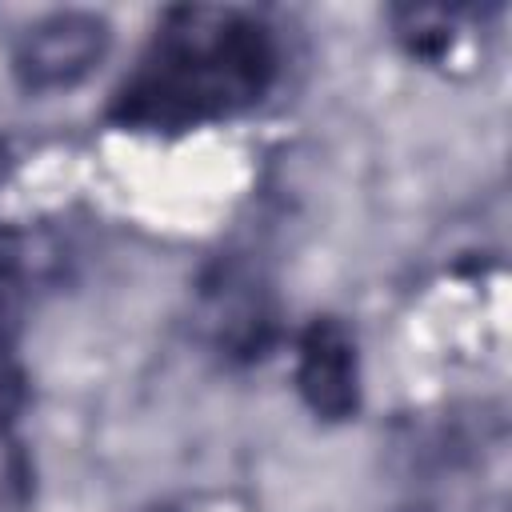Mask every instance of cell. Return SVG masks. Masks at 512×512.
<instances>
[{"instance_id": "3", "label": "cell", "mask_w": 512, "mask_h": 512, "mask_svg": "<svg viewBox=\"0 0 512 512\" xmlns=\"http://www.w3.org/2000/svg\"><path fill=\"white\" fill-rule=\"evenodd\" d=\"M296 380L304 400L320 416H348L356 408V348L348 332L332 320H316L300 340Z\"/></svg>"}, {"instance_id": "4", "label": "cell", "mask_w": 512, "mask_h": 512, "mask_svg": "<svg viewBox=\"0 0 512 512\" xmlns=\"http://www.w3.org/2000/svg\"><path fill=\"white\" fill-rule=\"evenodd\" d=\"M20 404H24V372H20L16 356L8 352V344L0 340V428L16 416Z\"/></svg>"}, {"instance_id": "2", "label": "cell", "mask_w": 512, "mask_h": 512, "mask_svg": "<svg viewBox=\"0 0 512 512\" xmlns=\"http://www.w3.org/2000/svg\"><path fill=\"white\" fill-rule=\"evenodd\" d=\"M108 52V24L88 12H56L40 20L16 52V72L28 88H68L88 76Z\"/></svg>"}, {"instance_id": "1", "label": "cell", "mask_w": 512, "mask_h": 512, "mask_svg": "<svg viewBox=\"0 0 512 512\" xmlns=\"http://www.w3.org/2000/svg\"><path fill=\"white\" fill-rule=\"evenodd\" d=\"M276 76L272 32L236 8H180L116 96L132 128L180 132L256 104Z\"/></svg>"}]
</instances>
